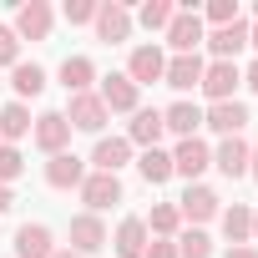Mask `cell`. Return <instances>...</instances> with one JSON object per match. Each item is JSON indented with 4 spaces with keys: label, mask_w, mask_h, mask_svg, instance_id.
Listing matches in <instances>:
<instances>
[{
    "label": "cell",
    "mask_w": 258,
    "mask_h": 258,
    "mask_svg": "<svg viewBox=\"0 0 258 258\" xmlns=\"http://www.w3.org/2000/svg\"><path fill=\"white\" fill-rule=\"evenodd\" d=\"M238 21V0H208V11H203V26H233Z\"/></svg>",
    "instance_id": "4dcf8cb0"
},
{
    "label": "cell",
    "mask_w": 258,
    "mask_h": 258,
    "mask_svg": "<svg viewBox=\"0 0 258 258\" xmlns=\"http://www.w3.org/2000/svg\"><path fill=\"white\" fill-rule=\"evenodd\" d=\"M142 223H147L152 238H177V233H182V213H177V203H157L152 218H142Z\"/></svg>",
    "instance_id": "83f0119b"
},
{
    "label": "cell",
    "mask_w": 258,
    "mask_h": 258,
    "mask_svg": "<svg viewBox=\"0 0 258 258\" xmlns=\"http://www.w3.org/2000/svg\"><path fill=\"white\" fill-rule=\"evenodd\" d=\"M243 86H248V91H253V96H258V61H253V66H248V71H243Z\"/></svg>",
    "instance_id": "d590c367"
},
{
    "label": "cell",
    "mask_w": 258,
    "mask_h": 258,
    "mask_svg": "<svg viewBox=\"0 0 258 258\" xmlns=\"http://www.w3.org/2000/svg\"><path fill=\"white\" fill-rule=\"evenodd\" d=\"M0 66H21V36L11 26H0Z\"/></svg>",
    "instance_id": "836d02e7"
},
{
    "label": "cell",
    "mask_w": 258,
    "mask_h": 258,
    "mask_svg": "<svg viewBox=\"0 0 258 258\" xmlns=\"http://www.w3.org/2000/svg\"><path fill=\"white\" fill-rule=\"evenodd\" d=\"M51 26H56V11L46 6V0H26V6L16 11V26H11V31H16L21 41H46Z\"/></svg>",
    "instance_id": "7c38bea8"
},
{
    "label": "cell",
    "mask_w": 258,
    "mask_h": 258,
    "mask_svg": "<svg viewBox=\"0 0 258 258\" xmlns=\"http://www.w3.org/2000/svg\"><path fill=\"white\" fill-rule=\"evenodd\" d=\"M96 41H106V46H116V41H126V36H132V11H126L121 6V0H101V6H96Z\"/></svg>",
    "instance_id": "ba28073f"
},
{
    "label": "cell",
    "mask_w": 258,
    "mask_h": 258,
    "mask_svg": "<svg viewBox=\"0 0 258 258\" xmlns=\"http://www.w3.org/2000/svg\"><path fill=\"white\" fill-rule=\"evenodd\" d=\"M21 172H26V157H21V147H6V142H0V182L11 187Z\"/></svg>",
    "instance_id": "1f68e13d"
},
{
    "label": "cell",
    "mask_w": 258,
    "mask_h": 258,
    "mask_svg": "<svg viewBox=\"0 0 258 258\" xmlns=\"http://www.w3.org/2000/svg\"><path fill=\"white\" fill-rule=\"evenodd\" d=\"M96 6H101V0H66V26H91L96 21Z\"/></svg>",
    "instance_id": "d6a6232c"
},
{
    "label": "cell",
    "mask_w": 258,
    "mask_h": 258,
    "mask_svg": "<svg viewBox=\"0 0 258 258\" xmlns=\"http://www.w3.org/2000/svg\"><path fill=\"white\" fill-rule=\"evenodd\" d=\"M253 248H258V213H253Z\"/></svg>",
    "instance_id": "b9f144b4"
},
{
    "label": "cell",
    "mask_w": 258,
    "mask_h": 258,
    "mask_svg": "<svg viewBox=\"0 0 258 258\" xmlns=\"http://www.w3.org/2000/svg\"><path fill=\"white\" fill-rule=\"evenodd\" d=\"M31 142H36L46 157L66 152V147H71V121H66V111H41L36 126H31Z\"/></svg>",
    "instance_id": "277c9868"
},
{
    "label": "cell",
    "mask_w": 258,
    "mask_h": 258,
    "mask_svg": "<svg viewBox=\"0 0 258 258\" xmlns=\"http://www.w3.org/2000/svg\"><path fill=\"white\" fill-rule=\"evenodd\" d=\"M172 243H177V258H213V238L203 228H182Z\"/></svg>",
    "instance_id": "f1b7e54d"
},
{
    "label": "cell",
    "mask_w": 258,
    "mask_h": 258,
    "mask_svg": "<svg viewBox=\"0 0 258 258\" xmlns=\"http://www.w3.org/2000/svg\"><path fill=\"white\" fill-rule=\"evenodd\" d=\"M147 243H152V233H147V223H142L137 213H132V218H121L116 233H111V253H116V258H142Z\"/></svg>",
    "instance_id": "2e32d148"
},
{
    "label": "cell",
    "mask_w": 258,
    "mask_h": 258,
    "mask_svg": "<svg viewBox=\"0 0 258 258\" xmlns=\"http://www.w3.org/2000/svg\"><path fill=\"white\" fill-rule=\"evenodd\" d=\"M142 258H177V243H172V238H152Z\"/></svg>",
    "instance_id": "e575fe53"
},
{
    "label": "cell",
    "mask_w": 258,
    "mask_h": 258,
    "mask_svg": "<svg viewBox=\"0 0 258 258\" xmlns=\"http://www.w3.org/2000/svg\"><path fill=\"white\" fill-rule=\"evenodd\" d=\"M56 76H61V86H66L71 96H81V91H91V81H96V66H91V56H66Z\"/></svg>",
    "instance_id": "d4e9b609"
},
{
    "label": "cell",
    "mask_w": 258,
    "mask_h": 258,
    "mask_svg": "<svg viewBox=\"0 0 258 258\" xmlns=\"http://www.w3.org/2000/svg\"><path fill=\"white\" fill-rule=\"evenodd\" d=\"M162 36H167L172 56H198V46L208 41V26H203V16H198L192 6H177V16H172V26H167Z\"/></svg>",
    "instance_id": "6da1fadb"
},
{
    "label": "cell",
    "mask_w": 258,
    "mask_h": 258,
    "mask_svg": "<svg viewBox=\"0 0 258 258\" xmlns=\"http://www.w3.org/2000/svg\"><path fill=\"white\" fill-rule=\"evenodd\" d=\"M11 208H16V192H11L6 182H0V213H11Z\"/></svg>",
    "instance_id": "74e56055"
},
{
    "label": "cell",
    "mask_w": 258,
    "mask_h": 258,
    "mask_svg": "<svg viewBox=\"0 0 258 258\" xmlns=\"http://www.w3.org/2000/svg\"><path fill=\"white\" fill-rule=\"evenodd\" d=\"M51 258H81V253H71V248H56V253H51Z\"/></svg>",
    "instance_id": "60d3db41"
},
{
    "label": "cell",
    "mask_w": 258,
    "mask_h": 258,
    "mask_svg": "<svg viewBox=\"0 0 258 258\" xmlns=\"http://www.w3.org/2000/svg\"><path fill=\"white\" fill-rule=\"evenodd\" d=\"M172 16H177L172 0H147V6L137 11V21H142L147 31H167V26H172Z\"/></svg>",
    "instance_id": "f546056e"
},
{
    "label": "cell",
    "mask_w": 258,
    "mask_h": 258,
    "mask_svg": "<svg viewBox=\"0 0 258 258\" xmlns=\"http://www.w3.org/2000/svg\"><path fill=\"white\" fill-rule=\"evenodd\" d=\"M66 121H71V132H91V137H101V126L111 121V111L101 106V96H96V91H81V96H71Z\"/></svg>",
    "instance_id": "5b68a950"
},
{
    "label": "cell",
    "mask_w": 258,
    "mask_h": 258,
    "mask_svg": "<svg viewBox=\"0 0 258 258\" xmlns=\"http://www.w3.org/2000/svg\"><path fill=\"white\" fill-rule=\"evenodd\" d=\"M81 192V203H86V213H106L111 203H121V177H111V172H86V182L76 187Z\"/></svg>",
    "instance_id": "30bf717a"
},
{
    "label": "cell",
    "mask_w": 258,
    "mask_h": 258,
    "mask_svg": "<svg viewBox=\"0 0 258 258\" xmlns=\"http://www.w3.org/2000/svg\"><path fill=\"white\" fill-rule=\"evenodd\" d=\"M218 223H223V238H228V248H243V243H253V208L233 203V208H223V213H218Z\"/></svg>",
    "instance_id": "cb8c5ba5"
},
{
    "label": "cell",
    "mask_w": 258,
    "mask_h": 258,
    "mask_svg": "<svg viewBox=\"0 0 258 258\" xmlns=\"http://www.w3.org/2000/svg\"><path fill=\"white\" fill-rule=\"evenodd\" d=\"M162 137H167L162 111H157V106H137V111H132V126H126V142L147 152V147H162Z\"/></svg>",
    "instance_id": "9a60e30c"
},
{
    "label": "cell",
    "mask_w": 258,
    "mask_h": 258,
    "mask_svg": "<svg viewBox=\"0 0 258 258\" xmlns=\"http://www.w3.org/2000/svg\"><path fill=\"white\" fill-rule=\"evenodd\" d=\"M96 81H101V86H96V96H101V106H106V111H126V116H132V111L142 106V91L126 81V71H111V76H96Z\"/></svg>",
    "instance_id": "9c48e42d"
},
{
    "label": "cell",
    "mask_w": 258,
    "mask_h": 258,
    "mask_svg": "<svg viewBox=\"0 0 258 258\" xmlns=\"http://www.w3.org/2000/svg\"><path fill=\"white\" fill-rule=\"evenodd\" d=\"M223 258H258V248H253V243H243V248H228Z\"/></svg>",
    "instance_id": "8d00e7d4"
},
{
    "label": "cell",
    "mask_w": 258,
    "mask_h": 258,
    "mask_svg": "<svg viewBox=\"0 0 258 258\" xmlns=\"http://www.w3.org/2000/svg\"><path fill=\"white\" fill-rule=\"evenodd\" d=\"M248 177L258 182V142H253V157H248Z\"/></svg>",
    "instance_id": "f35d334b"
},
{
    "label": "cell",
    "mask_w": 258,
    "mask_h": 258,
    "mask_svg": "<svg viewBox=\"0 0 258 258\" xmlns=\"http://www.w3.org/2000/svg\"><path fill=\"white\" fill-rule=\"evenodd\" d=\"M86 162L76 157V152H56V157H46V187H56V192H71V187H81L86 182Z\"/></svg>",
    "instance_id": "4fadbf2b"
},
{
    "label": "cell",
    "mask_w": 258,
    "mask_h": 258,
    "mask_svg": "<svg viewBox=\"0 0 258 258\" xmlns=\"http://www.w3.org/2000/svg\"><path fill=\"white\" fill-rule=\"evenodd\" d=\"M162 126H167L177 142H182V137H198V126H203V106L182 96V101H172V106L162 111Z\"/></svg>",
    "instance_id": "7402d4cb"
},
{
    "label": "cell",
    "mask_w": 258,
    "mask_h": 258,
    "mask_svg": "<svg viewBox=\"0 0 258 258\" xmlns=\"http://www.w3.org/2000/svg\"><path fill=\"white\" fill-rule=\"evenodd\" d=\"M126 162H132V142H126V137H96V147H91V172H121Z\"/></svg>",
    "instance_id": "e0dca14e"
},
{
    "label": "cell",
    "mask_w": 258,
    "mask_h": 258,
    "mask_svg": "<svg viewBox=\"0 0 258 258\" xmlns=\"http://www.w3.org/2000/svg\"><path fill=\"white\" fill-rule=\"evenodd\" d=\"M248 157H253V142H243V137H223L213 147V167L223 177H248Z\"/></svg>",
    "instance_id": "d6986e66"
},
{
    "label": "cell",
    "mask_w": 258,
    "mask_h": 258,
    "mask_svg": "<svg viewBox=\"0 0 258 258\" xmlns=\"http://www.w3.org/2000/svg\"><path fill=\"white\" fill-rule=\"evenodd\" d=\"M11 86H16V101H31L46 91V71L36 61H21V66H11Z\"/></svg>",
    "instance_id": "484cf974"
},
{
    "label": "cell",
    "mask_w": 258,
    "mask_h": 258,
    "mask_svg": "<svg viewBox=\"0 0 258 258\" xmlns=\"http://www.w3.org/2000/svg\"><path fill=\"white\" fill-rule=\"evenodd\" d=\"M243 46H248V21H243V16H238L233 26L208 31V51H213V61H238Z\"/></svg>",
    "instance_id": "ffe728a7"
},
{
    "label": "cell",
    "mask_w": 258,
    "mask_h": 258,
    "mask_svg": "<svg viewBox=\"0 0 258 258\" xmlns=\"http://www.w3.org/2000/svg\"><path fill=\"white\" fill-rule=\"evenodd\" d=\"M243 86V66L238 61H208V71H203V96L208 101H233V91Z\"/></svg>",
    "instance_id": "52a82bcc"
},
{
    "label": "cell",
    "mask_w": 258,
    "mask_h": 258,
    "mask_svg": "<svg viewBox=\"0 0 258 258\" xmlns=\"http://www.w3.org/2000/svg\"><path fill=\"white\" fill-rule=\"evenodd\" d=\"M253 116H248V106L243 101H213L208 111H203V126H213L218 137H243V126H248Z\"/></svg>",
    "instance_id": "5bb4252c"
},
{
    "label": "cell",
    "mask_w": 258,
    "mask_h": 258,
    "mask_svg": "<svg viewBox=\"0 0 258 258\" xmlns=\"http://www.w3.org/2000/svg\"><path fill=\"white\" fill-rule=\"evenodd\" d=\"M56 253V233L46 223H21L16 228V258H51Z\"/></svg>",
    "instance_id": "44dd1931"
},
{
    "label": "cell",
    "mask_w": 258,
    "mask_h": 258,
    "mask_svg": "<svg viewBox=\"0 0 258 258\" xmlns=\"http://www.w3.org/2000/svg\"><path fill=\"white\" fill-rule=\"evenodd\" d=\"M248 46H253V51H258V21H253V26H248Z\"/></svg>",
    "instance_id": "ab89813d"
},
{
    "label": "cell",
    "mask_w": 258,
    "mask_h": 258,
    "mask_svg": "<svg viewBox=\"0 0 258 258\" xmlns=\"http://www.w3.org/2000/svg\"><path fill=\"white\" fill-rule=\"evenodd\" d=\"M137 172H142V182H147V187H162V182L172 177V152H162V147H147V152L137 157Z\"/></svg>",
    "instance_id": "4316f807"
},
{
    "label": "cell",
    "mask_w": 258,
    "mask_h": 258,
    "mask_svg": "<svg viewBox=\"0 0 258 258\" xmlns=\"http://www.w3.org/2000/svg\"><path fill=\"white\" fill-rule=\"evenodd\" d=\"M106 243H111V233H106V223H101L96 213H76V218H71V253L91 258V253H101Z\"/></svg>",
    "instance_id": "8fae6325"
},
{
    "label": "cell",
    "mask_w": 258,
    "mask_h": 258,
    "mask_svg": "<svg viewBox=\"0 0 258 258\" xmlns=\"http://www.w3.org/2000/svg\"><path fill=\"white\" fill-rule=\"evenodd\" d=\"M203 71H208L203 56H167L162 86H172V91H198V86H203Z\"/></svg>",
    "instance_id": "ac0fdd59"
},
{
    "label": "cell",
    "mask_w": 258,
    "mask_h": 258,
    "mask_svg": "<svg viewBox=\"0 0 258 258\" xmlns=\"http://www.w3.org/2000/svg\"><path fill=\"white\" fill-rule=\"evenodd\" d=\"M162 71H167L162 46H132V56H126V81H132L137 91H142V86H157Z\"/></svg>",
    "instance_id": "8992f818"
},
{
    "label": "cell",
    "mask_w": 258,
    "mask_h": 258,
    "mask_svg": "<svg viewBox=\"0 0 258 258\" xmlns=\"http://www.w3.org/2000/svg\"><path fill=\"white\" fill-rule=\"evenodd\" d=\"M208 167H213V147H208L203 137H182V142L172 147V177H187V182H198Z\"/></svg>",
    "instance_id": "7a4b0ae2"
},
{
    "label": "cell",
    "mask_w": 258,
    "mask_h": 258,
    "mask_svg": "<svg viewBox=\"0 0 258 258\" xmlns=\"http://www.w3.org/2000/svg\"><path fill=\"white\" fill-rule=\"evenodd\" d=\"M31 126H36V116H31L26 101H6V106H0V142H6V147H16Z\"/></svg>",
    "instance_id": "603a6c76"
},
{
    "label": "cell",
    "mask_w": 258,
    "mask_h": 258,
    "mask_svg": "<svg viewBox=\"0 0 258 258\" xmlns=\"http://www.w3.org/2000/svg\"><path fill=\"white\" fill-rule=\"evenodd\" d=\"M177 213H182L192 228H203V223H213V218L223 213V198H218L208 182H187V192L177 198Z\"/></svg>",
    "instance_id": "3957f363"
}]
</instances>
